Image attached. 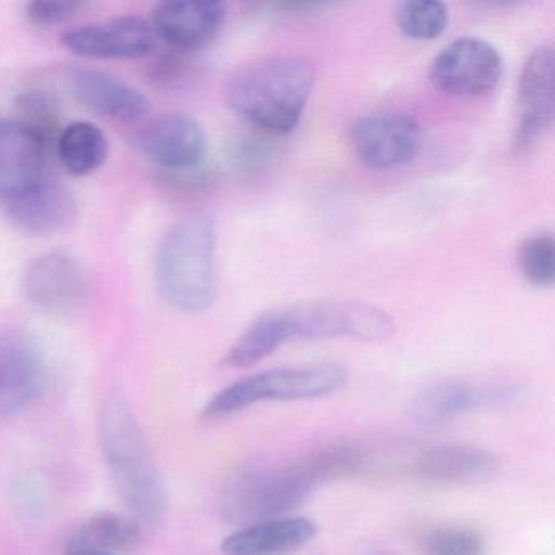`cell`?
Wrapping results in <instances>:
<instances>
[{
    "mask_svg": "<svg viewBox=\"0 0 555 555\" xmlns=\"http://www.w3.org/2000/svg\"><path fill=\"white\" fill-rule=\"evenodd\" d=\"M100 447L116 492L135 521L157 525L167 490L147 437L125 396H108L99 418Z\"/></svg>",
    "mask_w": 555,
    "mask_h": 555,
    "instance_id": "cell-1",
    "label": "cell"
},
{
    "mask_svg": "<svg viewBox=\"0 0 555 555\" xmlns=\"http://www.w3.org/2000/svg\"><path fill=\"white\" fill-rule=\"evenodd\" d=\"M317 82V70L300 56H275L246 64L225 90L233 115L269 135H287L300 125Z\"/></svg>",
    "mask_w": 555,
    "mask_h": 555,
    "instance_id": "cell-2",
    "label": "cell"
},
{
    "mask_svg": "<svg viewBox=\"0 0 555 555\" xmlns=\"http://www.w3.org/2000/svg\"><path fill=\"white\" fill-rule=\"evenodd\" d=\"M216 222L193 212L168 229L158 245L155 279L158 292L175 310L203 313L217 297Z\"/></svg>",
    "mask_w": 555,
    "mask_h": 555,
    "instance_id": "cell-3",
    "label": "cell"
},
{
    "mask_svg": "<svg viewBox=\"0 0 555 555\" xmlns=\"http://www.w3.org/2000/svg\"><path fill=\"white\" fill-rule=\"evenodd\" d=\"M320 451L304 460L240 474L223 490L222 515L235 525L281 518L300 506L318 486L333 480Z\"/></svg>",
    "mask_w": 555,
    "mask_h": 555,
    "instance_id": "cell-4",
    "label": "cell"
},
{
    "mask_svg": "<svg viewBox=\"0 0 555 555\" xmlns=\"http://www.w3.org/2000/svg\"><path fill=\"white\" fill-rule=\"evenodd\" d=\"M349 372L336 363L284 366L245 376L217 392L203 409L206 418H223L266 401H307L336 395Z\"/></svg>",
    "mask_w": 555,
    "mask_h": 555,
    "instance_id": "cell-5",
    "label": "cell"
},
{
    "mask_svg": "<svg viewBox=\"0 0 555 555\" xmlns=\"http://www.w3.org/2000/svg\"><path fill=\"white\" fill-rule=\"evenodd\" d=\"M288 340L349 339L383 343L396 333L391 314L356 300H320L279 308Z\"/></svg>",
    "mask_w": 555,
    "mask_h": 555,
    "instance_id": "cell-6",
    "label": "cell"
},
{
    "mask_svg": "<svg viewBox=\"0 0 555 555\" xmlns=\"http://www.w3.org/2000/svg\"><path fill=\"white\" fill-rule=\"evenodd\" d=\"M349 141L357 158L372 170L404 167L417 157L422 129L414 116L376 112L350 126Z\"/></svg>",
    "mask_w": 555,
    "mask_h": 555,
    "instance_id": "cell-7",
    "label": "cell"
},
{
    "mask_svg": "<svg viewBox=\"0 0 555 555\" xmlns=\"http://www.w3.org/2000/svg\"><path fill=\"white\" fill-rule=\"evenodd\" d=\"M48 382L50 369L40 344L22 331H0V417L28 411Z\"/></svg>",
    "mask_w": 555,
    "mask_h": 555,
    "instance_id": "cell-8",
    "label": "cell"
},
{
    "mask_svg": "<svg viewBox=\"0 0 555 555\" xmlns=\"http://www.w3.org/2000/svg\"><path fill=\"white\" fill-rule=\"evenodd\" d=\"M502 57L482 38H457L440 51L430 66L435 89L454 96H482L502 77Z\"/></svg>",
    "mask_w": 555,
    "mask_h": 555,
    "instance_id": "cell-9",
    "label": "cell"
},
{
    "mask_svg": "<svg viewBox=\"0 0 555 555\" xmlns=\"http://www.w3.org/2000/svg\"><path fill=\"white\" fill-rule=\"evenodd\" d=\"M554 50L548 44L532 51L522 67L518 93V128L513 152L518 157L531 154L551 131L554 122Z\"/></svg>",
    "mask_w": 555,
    "mask_h": 555,
    "instance_id": "cell-10",
    "label": "cell"
},
{
    "mask_svg": "<svg viewBox=\"0 0 555 555\" xmlns=\"http://www.w3.org/2000/svg\"><path fill=\"white\" fill-rule=\"evenodd\" d=\"M138 144L152 164L177 175L201 170L209 147L204 126L181 113L152 119L139 134Z\"/></svg>",
    "mask_w": 555,
    "mask_h": 555,
    "instance_id": "cell-11",
    "label": "cell"
},
{
    "mask_svg": "<svg viewBox=\"0 0 555 555\" xmlns=\"http://www.w3.org/2000/svg\"><path fill=\"white\" fill-rule=\"evenodd\" d=\"M70 53L87 60L128 61L147 56L157 43L151 21L129 15L73 28L61 37Z\"/></svg>",
    "mask_w": 555,
    "mask_h": 555,
    "instance_id": "cell-12",
    "label": "cell"
},
{
    "mask_svg": "<svg viewBox=\"0 0 555 555\" xmlns=\"http://www.w3.org/2000/svg\"><path fill=\"white\" fill-rule=\"evenodd\" d=\"M518 396L516 385H474L447 379L422 389L412 401L411 414L417 424L437 427L469 412L508 404Z\"/></svg>",
    "mask_w": 555,
    "mask_h": 555,
    "instance_id": "cell-13",
    "label": "cell"
},
{
    "mask_svg": "<svg viewBox=\"0 0 555 555\" xmlns=\"http://www.w3.org/2000/svg\"><path fill=\"white\" fill-rule=\"evenodd\" d=\"M227 17V5L212 0H175L154 9L157 40L177 53H197L212 43Z\"/></svg>",
    "mask_w": 555,
    "mask_h": 555,
    "instance_id": "cell-14",
    "label": "cell"
},
{
    "mask_svg": "<svg viewBox=\"0 0 555 555\" xmlns=\"http://www.w3.org/2000/svg\"><path fill=\"white\" fill-rule=\"evenodd\" d=\"M89 287L86 269L63 251L47 253L30 262L24 275L28 300L41 310L66 311L76 307Z\"/></svg>",
    "mask_w": 555,
    "mask_h": 555,
    "instance_id": "cell-15",
    "label": "cell"
},
{
    "mask_svg": "<svg viewBox=\"0 0 555 555\" xmlns=\"http://www.w3.org/2000/svg\"><path fill=\"white\" fill-rule=\"evenodd\" d=\"M48 144L17 121L0 122V201L8 203L40 183Z\"/></svg>",
    "mask_w": 555,
    "mask_h": 555,
    "instance_id": "cell-16",
    "label": "cell"
},
{
    "mask_svg": "<svg viewBox=\"0 0 555 555\" xmlns=\"http://www.w3.org/2000/svg\"><path fill=\"white\" fill-rule=\"evenodd\" d=\"M2 204L18 229L38 236L61 232L77 216L76 197L51 177L43 178L21 196Z\"/></svg>",
    "mask_w": 555,
    "mask_h": 555,
    "instance_id": "cell-17",
    "label": "cell"
},
{
    "mask_svg": "<svg viewBox=\"0 0 555 555\" xmlns=\"http://www.w3.org/2000/svg\"><path fill=\"white\" fill-rule=\"evenodd\" d=\"M495 454L476 444H440L424 451L415 461V473L431 482L477 486L499 473Z\"/></svg>",
    "mask_w": 555,
    "mask_h": 555,
    "instance_id": "cell-18",
    "label": "cell"
},
{
    "mask_svg": "<svg viewBox=\"0 0 555 555\" xmlns=\"http://www.w3.org/2000/svg\"><path fill=\"white\" fill-rule=\"evenodd\" d=\"M317 532L313 519L282 516L232 532L220 548L225 555H291L310 544Z\"/></svg>",
    "mask_w": 555,
    "mask_h": 555,
    "instance_id": "cell-19",
    "label": "cell"
},
{
    "mask_svg": "<svg viewBox=\"0 0 555 555\" xmlns=\"http://www.w3.org/2000/svg\"><path fill=\"white\" fill-rule=\"evenodd\" d=\"M70 90L80 105L103 118L132 121L147 113V100L138 89L102 70H74Z\"/></svg>",
    "mask_w": 555,
    "mask_h": 555,
    "instance_id": "cell-20",
    "label": "cell"
},
{
    "mask_svg": "<svg viewBox=\"0 0 555 555\" xmlns=\"http://www.w3.org/2000/svg\"><path fill=\"white\" fill-rule=\"evenodd\" d=\"M141 541V522L132 516L103 513L80 522L64 542L63 555H121Z\"/></svg>",
    "mask_w": 555,
    "mask_h": 555,
    "instance_id": "cell-21",
    "label": "cell"
},
{
    "mask_svg": "<svg viewBox=\"0 0 555 555\" xmlns=\"http://www.w3.org/2000/svg\"><path fill=\"white\" fill-rule=\"evenodd\" d=\"M56 151L61 165L70 177H89L108 158V138L93 122L76 121L61 129Z\"/></svg>",
    "mask_w": 555,
    "mask_h": 555,
    "instance_id": "cell-22",
    "label": "cell"
},
{
    "mask_svg": "<svg viewBox=\"0 0 555 555\" xmlns=\"http://www.w3.org/2000/svg\"><path fill=\"white\" fill-rule=\"evenodd\" d=\"M288 343L279 310L259 314L223 357L230 369H251Z\"/></svg>",
    "mask_w": 555,
    "mask_h": 555,
    "instance_id": "cell-23",
    "label": "cell"
},
{
    "mask_svg": "<svg viewBox=\"0 0 555 555\" xmlns=\"http://www.w3.org/2000/svg\"><path fill=\"white\" fill-rule=\"evenodd\" d=\"M396 24L412 40L431 41L448 27V9L434 0H405L396 5Z\"/></svg>",
    "mask_w": 555,
    "mask_h": 555,
    "instance_id": "cell-24",
    "label": "cell"
},
{
    "mask_svg": "<svg viewBox=\"0 0 555 555\" xmlns=\"http://www.w3.org/2000/svg\"><path fill=\"white\" fill-rule=\"evenodd\" d=\"M18 125L43 139L48 145L60 135V105L44 90H27L15 102V118Z\"/></svg>",
    "mask_w": 555,
    "mask_h": 555,
    "instance_id": "cell-25",
    "label": "cell"
},
{
    "mask_svg": "<svg viewBox=\"0 0 555 555\" xmlns=\"http://www.w3.org/2000/svg\"><path fill=\"white\" fill-rule=\"evenodd\" d=\"M519 269L534 287H551L555 281L554 236L548 232L528 236L519 246Z\"/></svg>",
    "mask_w": 555,
    "mask_h": 555,
    "instance_id": "cell-26",
    "label": "cell"
},
{
    "mask_svg": "<svg viewBox=\"0 0 555 555\" xmlns=\"http://www.w3.org/2000/svg\"><path fill=\"white\" fill-rule=\"evenodd\" d=\"M424 551L427 555H483L486 539L476 529L447 526L428 532Z\"/></svg>",
    "mask_w": 555,
    "mask_h": 555,
    "instance_id": "cell-27",
    "label": "cell"
},
{
    "mask_svg": "<svg viewBox=\"0 0 555 555\" xmlns=\"http://www.w3.org/2000/svg\"><path fill=\"white\" fill-rule=\"evenodd\" d=\"M80 8L74 0H37L27 5V17L38 27H53L69 21Z\"/></svg>",
    "mask_w": 555,
    "mask_h": 555,
    "instance_id": "cell-28",
    "label": "cell"
},
{
    "mask_svg": "<svg viewBox=\"0 0 555 555\" xmlns=\"http://www.w3.org/2000/svg\"><path fill=\"white\" fill-rule=\"evenodd\" d=\"M227 157L240 170L255 171L264 167L269 151L255 139L238 138L230 142Z\"/></svg>",
    "mask_w": 555,
    "mask_h": 555,
    "instance_id": "cell-29",
    "label": "cell"
},
{
    "mask_svg": "<svg viewBox=\"0 0 555 555\" xmlns=\"http://www.w3.org/2000/svg\"><path fill=\"white\" fill-rule=\"evenodd\" d=\"M102 555H112V554H102Z\"/></svg>",
    "mask_w": 555,
    "mask_h": 555,
    "instance_id": "cell-30",
    "label": "cell"
}]
</instances>
